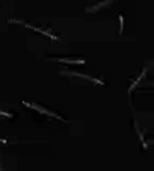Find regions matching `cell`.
Masks as SVG:
<instances>
[{
	"mask_svg": "<svg viewBox=\"0 0 154 171\" xmlns=\"http://www.w3.org/2000/svg\"><path fill=\"white\" fill-rule=\"evenodd\" d=\"M23 105H24V106H27V108H30V109H36V111H39V112H41V114H44V115H49V117L58 118V120H61L62 123H67L62 117H59L58 114H55V112H52V111H47L46 108H42V106H39V105H35V103H27V102H24V100H23Z\"/></svg>",
	"mask_w": 154,
	"mask_h": 171,
	"instance_id": "cell-1",
	"label": "cell"
},
{
	"mask_svg": "<svg viewBox=\"0 0 154 171\" xmlns=\"http://www.w3.org/2000/svg\"><path fill=\"white\" fill-rule=\"evenodd\" d=\"M47 59H50V61H58V62H64V64H77V65L86 64L83 59H65V58H52V56H49Z\"/></svg>",
	"mask_w": 154,
	"mask_h": 171,
	"instance_id": "cell-2",
	"label": "cell"
},
{
	"mask_svg": "<svg viewBox=\"0 0 154 171\" xmlns=\"http://www.w3.org/2000/svg\"><path fill=\"white\" fill-rule=\"evenodd\" d=\"M110 2H112V0H106V2H101V3H98V5H95V6H91V8H88V9H86V12H92V11H97V9H100V8H103V6L109 5Z\"/></svg>",
	"mask_w": 154,
	"mask_h": 171,
	"instance_id": "cell-3",
	"label": "cell"
},
{
	"mask_svg": "<svg viewBox=\"0 0 154 171\" xmlns=\"http://www.w3.org/2000/svg\"><path fill=\"white\" fill-rule=\"evenodd\" d=\"M119 24H121L119 32H122V31H124V17H122V15H119Z\"/></svg>",
	"mask_w": 154,
	"mask_h": 171,
	"instance_id": "cell-4",
	"label": "cell"
},
{
	"mask_svg": "<svg viewBox=\"0 0 154 171\" xmlns=\"http://www.w3.org/2000/svg\"><path fill=\"white\" fill-rule=\"evenodd\" d=\"M0 115H3V117H9V118H12V114H9V112H5V111H0Z\"/></svg>",
	"mask_w": 154,
	"mask_h": 171,
	"instance_id": "cell-5",
	"label": "cell"
},
{
	"mask_svg": "<svg viewBox=\"0 0 154 171\" xmlns=\"http://www.w3.org/2000/svg\"><path fill=\"white\" fill-rule=\"evenodd\" d=\"M0 142H3V144H6L8 141H6V139H2V138H0Z\"/></svg>",
	"mask_w": 154,
	"mask_h": 171,
	"instance_id": "cell-6",
	"label": "cell"
}]
</instances>
